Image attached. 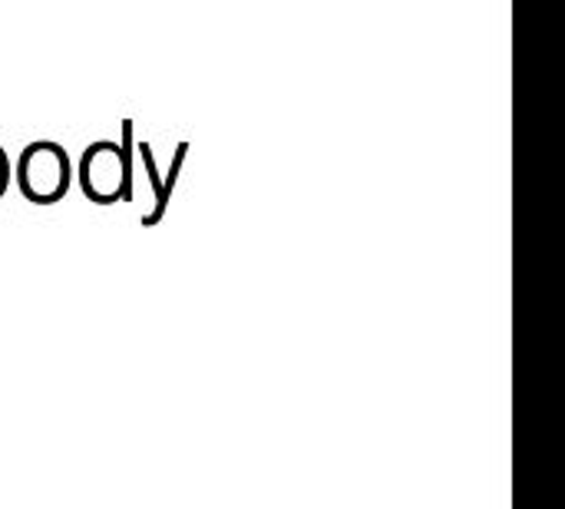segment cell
I'll return each instance as SVG.
<instances>
[{
	"instance_id": "7a4b0ae2",
	"label": "cell",
	"mask_w": 565,
	"mask_h": 509,
	"mask_svg": "<svg viewBox=\"0 0 565 509\" xmlns=\"http://www.w3.org/2000/svg\"><path fill=\"white\" fill-rule=\"evenodd\" d=\"M79 182H83V192L99 205L122 199L129 192V156H126V149L116 142H106V139L93 142L79 159Z\"/></svg>"
},
{
	"instance_id": "6da1fadb",
	"label": "cell",
	"mask_w": 565,
	"mask_h": 509,
	"mask_svg": "<svg viewBox=\"0 0 565 509\" xmlns=\"http://www.w3.org/2000/svg\"><path fill=\"white\" fill-rule=\"evenodd\" d=\"M17 182L30 202L50 205L70 189V159L56 142H30L17 166Z\"/></svg>"
},
{
	"instance_id": "3957f363",
	"label": "cell",
	"mask_w": 565,
	"mask_h": 509,
	"mask_svg": "<svg viewBox=\"0 0 565 509\" xmlns=\"http://www.w3.org/2000/svg\"><path fill=\"white\" fill-rule=\"evenodd\" d=\"M7 189V156L0 152V192Z\"/></svg>"
}]
</instances>
